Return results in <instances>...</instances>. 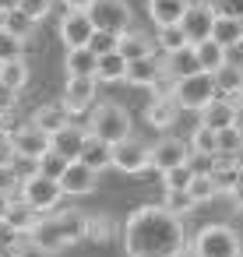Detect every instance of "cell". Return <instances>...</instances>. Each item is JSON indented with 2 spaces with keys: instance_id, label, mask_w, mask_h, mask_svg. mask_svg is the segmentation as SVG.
<instances>
[{
  "instance_id": "obj_45",
  "label": "cell",
  "mask_w": 243,
  "mask_h": 257,
  "mask_svg": "<svg viewBox=\"0 0 243 257\" xmlns=\"http://www.w3.org/2000/svg\"><path fill=\"white\" fill-rule=\"evenodd\" d=\"M18 187H22V176H18V169H15V166H0V190L15 194Z\"/></svg>"
},
{
  "instance_id": "obj_25",
  "label": "cell",
  "mask_w": 243,
  "mask_h": 257,
  "mask_svg": "<svg viewBox=\"0 0 243 257\" xmlns=\"http://www.w3.org/2000/svg\"><path fill=\"white\" fill-rule=\"evenodd\" d=\"M127 67H131V60H127L120 50H113V53H102V57H99V71H95V78H99L102 85L127 81Z\"/></svg>"
},
{
  "instance_id": "obj_55",
  "label": "cell",
  "mask_w": 243,
  "mask_h": 257,
  "mask_svg": "<svg viewBox=\"0 0 243 257\" xmlns=\"http://www.w3.org/2000/svg\"><path fill=\"white\" fill-rule=\"evenodd\" d=\"M173 257H201V253H197V250H194V246H190V243H187V246H180V250H176V253H173Z\"/></svg>"
},
{
  "instance_id": "obj_54",
  "label": "cell",
  "mask_w": 243,
  "mask_h": 257,
  "mask_svg": "<svg viewBox=\"0 0 243 257\" xmlns=\"http://www.w3.org/2000/svg\"><path fill=\"white\" fill-rule=\"evenodd\" d=\"M232 102H236V127L243 131V95H236Z\"/></svg>"
},
{
  "instance_id": "obj_16",
  "label": "cell",
  "mask_w": 243,
  "mask_h": 257,
  "mask_svg": "<svg viewBox=\"0 0 243 257\" xmlns=\"http://www.w3.org/2000/svg\"><path fill=\"white\" fill-rule=\"evenodd\" d=\"M71 116H74V113H71L64 102H46V106H39V109L32 113V123L43 127V131L53 138V134H60L64 127H71Z\"/></svg>"
},
{
  "instance_id": "obj_21",
  "label": "cell",
  "mask_w": 243,
  "mask_h": 257,
  "mask_svg": "<svg viewBox=\"0 0 243 257\" xmlns=\"http://www.w3.org/2000/svg\"><path fill=\"white\" fill-rule=\"evenodd\" d=\"M190 4L194 0H148V15H152L155 29L159 25H180Z\"/></svg>"
},
{
  "instance_id": "obj_42",
  "label": "cell",
  "mask_w": 243,
  "mask_h": 257,
  "mask_svg": "<svg viewBox=\"0 0 243 257\" xmlns=\"http://www.w3.org/2000/svg\"><path fill=\"white\" fill-rule=\"evenodd\" d=\"M187 166L194 169V176H211V173H215V155H208V152H190Z\"/></svg>"
},
{
  "instance_id": "obj_32",
  "label": "cell",
  "mask_w": 243,
  "mask_h": 257,
  "mask_svg": "<svg viewBox=\"0 0 243 257\" xmlns=\"http://www.w3.org/2000/svg\"><path fill=\"white\" fill-rule=\"evenodd\" d=\"M0 85L11 88V92H22V88L29 85V64H25V57H22V60L0 64Z\"/></svg>"
},
{
  "instance_id": "obj_47",
  "label": "cell",
  "mask_w": 243,
  "mask_h": 257,
  "mask_svg": "<svg viewBox=\"0 0 243 257\" xmlns=\"http://www.w3.org/2000/svg\"><path fill=\"white\" fill-rule=\"evenodd\" d=\"M15 109H18V92H11V88L0 85V116H4V113H15Z\"/></svg>"
},
{
  "instance_id": "obj_31",
  "label": "cell",
  "mask_w": 243,
  "mask_h": 257,
  "mask_svg": "<svg viewBox=\"0 0 243 257\" xmlns=\"http://www.w3.org/2000/svg\"><path fill=\"white\" fill-rule=\"evenodd\" d=\"M155 43H159L162 53H176V50H187V46H190L183 25H159V29H155Z\"/></svg>"
},
{
  "instance_id": "obj_3",
  "label": "cell",
  "mask_w": 243,
  "mask_h": 257,
  "mask_svg": "<svg viewBox=\"0 0 243 257\" xmlns=\"http://www.w3.org/2000/svg\"><path fill=\"white\" fill-rule=\"evenodd\" d=\"M88 134L92 138H102L109 145H120L131 138V113L120 106V102H99L88 116Z\"/></svg>"
},
{
  "instance_id": "obj_12",
  "label": "cell",
  "mask_w": 243,
  "mask_h": 257,
  "mask_svg": "<svg viewBox=\"0 0 243 257\" xmlns=\"http://www.w3.org/2000/svg\"><path fill=\"white\" fill-rule=\"evenodd\" d=\"M95 36V25H92V15L88 11H71L60 18V39L67 50H78V46H88Z\"/></svg>"
},
{
  "instance_id": "obj_27",
  "label": "cell",
  "mask_w": 243,
  "mask_h": 257,
  "mask_svg": "<svg viewBox=\"0 0 243 257\" xmlns=\"http://www.w3.org/2000/svg\"><path fill=\"white\" fill-rule=\"evenodd\" d=\"M194 53H197V64L201 71H222L225 67V46L218 39H204V43H194Z\"/></svg>"
},
{
  "instance_id": "obj_5",
  "label": "cell",
  "mask_w": 243,
  "mask_h": 257,
  "mask_svg": "<svg viewBox=\"0 0 243 257\" xmlns=\"http://www.w3.org/2000/svg\"><path fill=\"white\" fill-rule=\"evenodd\" d=\"M18 197H25L36 211H57L60 208V201L67 197L64 194V187H60V180H53V176H46V173H29L25 180H22V187H18Z\"/></svg>"
},
{
  "instance_id": "obj_57",
  "label": "cell",
  "mask_w": 243,
  "mask_h": 257,
  "mask_svg": "<svg viewBox=\"0 0 243 257\" xmlns=\"http://www.w3.org/2000/svg\"><path fill=\"white\" fill-rule=\"evenodd\" d=\"M0 138H4V134H0Z\"/></svg>"
},
{
  "instance_id": "obj_7",
  "label": "cell",
  "mask_w": 243,
  "mask_h": 257,
  "mask_svg": "<svg viewBox=\"0 0 243 257\" xmlns=\"http://www.w3.org/2000/svg\"><path fill=\"white\" fill-rule=\"evenodd\" d=\"M11 148H15V155H22V159H32V162H39L46 152H53V138L43 131V127H36L32 120H25L11 138Z\"/></svg>"
},
{
  "instance_id": "obj_49",
  "label": "cell",
  "mask_w": 243,
  "mask_h": 257,
  "mask_svg": "<svg viewBox=\"0 0 243 257\" xmlns=\"http://www.w3.org/2000/svg\"><path fill=\"white\" fill-rule=\"evenodd\" d=\"M225 64L243 67V43H236V46H229V50H225Z\"/></svg>"
},
{
  "instance_id": "obj_48",
  "label": "cell",
  "mask_w": 243,
  "mask_h": 257,
  "mask_svg": "<svg viewBox=\"0 0 243 257\" xmlns=\"http://www.w3.org/2000/svg\"><path fill=\"white\" fill-rule=\"evenodd\" d=\"M0 166H15V148L8 138H0Z\"/></svg>"
},
{
  "instance_id": "obj_35",
  "label": "cell",
  "mask_w": 243,
  "mask_h": 257,
  "mask_svg": "<svg viewBox=\"0 0 243 257\" xmlns=\"http://www.w3.org/2000/svg\"><path fill=\"white\" fill-rule=\"evenodd\" d=\"M190 152H208V155H215V152H218V131L197 123L194 134H190Z\"/></svg>"
},
{
  "instance_id": "obj_44",
  "label": "cell",
  "mask_w": 243,
  "mask_h": 257,
  "mask_svg": "<svg viewBox=\"0 0 243 257\" xmlns=\"http://www.w3.org/2000/svg\"><path fill=\"white\" fill-rule=\"evenodd\" d=\"M50 8H53V0H22V8H18V11H25V15L39 25V22L50 15Z\"/></svg>"
},
{
  "instance_id": "obj_39",
  "label": "cell",
  "mask_w": 243,
  "mask_h": 257,
  "mask_svg": "<svg viewBox=\"0 0 243 257\" xmlns=\"http://www.w3.org/2000/svg\"><path fill=\"white\" fill-rule=\"evenodd\" d=\"M71 162H74V159H67V155H60V152H46V155L39 159V173H46V176L60 180V176H64V169H67Z\"/></svg>"
},
{
  "instance_id": "obj_41",
  "label": "cell",
  "mask_w": 243,
  "mask_h": 257,
  "mask_svg": "<svg viewBox=\"0 0 243 257\" xmlns=\"http://www.w3.org/2000/svg\"><path fill=\"white\" fill-rule=\"evenodd\" d=\"M243 148V131L232 123V127H222L218 131V152H239Z\"/></svg>"
},
{
  "instance_id": "obj_29",
  "label": "cell",
  "mask_w": 243,
  "mask_h": 257,
  "mask_svg": "<svg viewBox=\"0 0 243 257\" xmlns=\"http://www.w3.org/2000/svg\"><path fill=\"white\" fill-rule=\"evenodd\" d=\"M127 60H141V57H152V39L145 36V32H138V29H131V32H124L120 36V46H116Z\"/></svg>"
},
{
  "instance_id": "obj_2",
  "label": "cell",
  "mask_w": 243,
  "mask_h": 257,
  "mask_svg": "<svg viewBox=\"0 0 243 257\" xmlns=\"http://www.w3.org/2000/svg\"><path fill=\"white\" fill-rule=\"evenodd\" d=\"M169 95L176 99L180 109L201 113L208 102L218 99V85H215V74H211V71H197V74H187V78L169 81Z\"/></svg>"
},
{
  "instance_id": "obj_11",
  "label": "cell",
  "mask_w": 243,
  "mask_h": 257,
  "mask_svg": "<svg viewBox=\"0 0 243 257\" xmlns=\"http://www.w3.org/2000/svg\"><path fill=\"white\" fill-rule=\"evenodd\" d=\"M29 239H32V246H36L43 257H53V253H60V250L67 246V239H64V232H60L57 211H46V215L36 222V229L29 232Z\"/></svg>"
},
{
  "instance_id": "obj_34",
  "label": "cell",
  "mask_w": 243,
  "mask_h": 257,
  "mask_svg": "<svg viewBox=\"0 0 243 257\" xmlns=\"http://www.w3.org/2000/svg\"><path fill=\"white\" fill-rule=\"evenodd\" d=\"M25 43H29V39H18L15 32H8L4 25H0V64L22 60V57H25Z\"/></svg>"
},
{
  "instance_id": "obj_46",
  "label": "cell",
  "mask_w": 243,
  "mask_h": 257,
  "mask_svg": "<svg viewBox=\"0 0 243 257\" xmlns=\"http://www.w3.org/2000/svg\"><path fill=\"white\" fill-rule=\"evenodd\" d=\"M211 8H215L218 15H236V18H243V0H211Z\"/></svg>"
},
{
  "instance_id": "obj_53",
  "label": "cell",
  "mask_w": 243,
  "mask_h": 257,
  "mask_svg": "<svg viewBox=\"0 0 243 257\" xmlns=\"http://www.w3.org/2000/svg\"><path fill=\"white\" fill-rule=\"evenodd\" d=\"M88 4L92 0H64V8H71V11H88Z\"/></svg>"
},
{
  "instance_id": "obj_22",
  "label": "cell",
  "mask_w": 243,
  "mask_h": 257,
  "mask_svg": "<svg viewBox=\"0 0 243 257\" xmlns=\"http://www.w3.org/2000/svg\"><path fill=\"white\" fill-rule=\"evenodd\" d=\"M162 64H166V78H169V81H176V78H187V74H197V71H201L194 46L176 50V53H166V60H162Z\"/></svg>"
},
{
  "instance_id": "obj_8",
  "label": "cell",
  "mask_w": 243,
  "mask_h": 257,
  "mask_svg": "<svg viewBox=\"0 0 243 257\" xmlns=\"http://www.w3.org/2000/svg\"><path fill=\"white\" fill-rule=\"evenodd\" d=\"M113 169L127 173V176H138L145 169H152V148L141 141V138H127L120 145H113Z\"/></svg>"
},
{
  "instance_id": "obj_20",
  "label": "cell",
  "mask_w": 243,
  "mask_h": 257,
  "mask_svg": "<svg viewBox=\"0 0 243 257\" xmlns=\"http://www.w3.org/2000/svg\"><path fill=\"white\" fill-rule=\"evenodd\" d=\"M64 71H67V78H95V71H99V57L92 53V46L67 50V57H64Z\"/></svg>"
},
{
  "instance_id": "obj_4",
  "label": "cell",
  "mask_w": 243,
  "mask_h": 257,
  "mask_svg": "<svg viewBox=\"0 0 243 257\" xmlns=\"http://www.w3.org/2000/svg\"><path fill=\"white\" fill-rule=\"evenodd\" d=\"M190 246H194L201 257H239L243 239H239V232H236V229H229V225L215 222V225L197 229V236L190 239Z\"/></svg>"
},
{
  "instance_id": "obj_1",
  "label": "cell",
  "mask_w": 243,
  "mask_h": 257,
  "mask_svg": "<svg viewBox=\"0 0 243 257\" xmlns=\"http://www.w3.org/2000/svg\"><path fill=\"white\" fill-rule=\"evenodd\" d=\"M187 246L183 215H173L162 204H141L124 222V250L127 257H173Z\"/></svg>"
},
{
  "instance_id": "obj_33",
  "label": "cell",
  "mask_w": 243,
  "mask_h": 257,
  "mask_svg": "<svg viewBox=\"0 0 243 257\" xmlns=\"http://www.w3.org/2000/svg\"><path fill=\"white\" fill-rule=\"evenodd\" d=\"M187 190H190V197H194V204H208V201H215V197L222 194V187H218V180H215V173H211V176H194Z\"/></svg>"
},
{
  "instance_id": "obj_23",
  "label": "cell",
  "mask_w": 243,
  "mask_h": 257,
  "mask_svg": "<svg viewBox=\"0 0 243 257\" xmlns=\"http://www.w3.org/2000/svg\"><path fill=\"white\" fill-rule=\"evenodd\" d=\"M85 141H88V127L71 123V127H64L60 134H53V152L67 155V159H78L81 148H85Z\"/></svg>"
},
{
  "instance_id": "obj_28",
  "label": "cell",
  "mask_w": 243,
  "mask_h": 257,
  "mask_svg": "<svg viewBox=\"0 0 243 257\" xmlns=\"http://www.w3.org/2000/svg\"><path fill=\"white\" fill-rule=\"evenodd\" d=\"M211 39H218L225 50L236 46V43H243V18H236V15H218V18H215Z\"/></svg>"
},
{
  "instance_id": "obj_30",
  "label": "cell",
  "mask_w": 243,
  "mask_h": 257,
  "mask_svg": "<svg viewBox=\"0 0 243 257\" xmlns=\"http://www.w3.org/2000/svg\"><path fill=\"white\" fill-rule=\"evenodd\" d=\"M215 85H218V95H225V99L243 95V67L225 64L222 71H215Z\"/></svg>"
},
{
  "instance_id": "obj_6",
  "label": "cell",
  "mask_w": 243,
  "mask_h": 257,
  "mask_svg": "<svg viewBox=\"0 0 243 257\" xmlns=\"http://www.w3.org/2000/svg\"><path fill=\"white\" fill-rule=\"evenodd\" d=\"M88 15H92L95 32H113V36L131 32V22H134L127 0H92V4H88Z\"/></svg>"
},
{
  "instance_id": "obj_9",
  "label": "cell",
  "mask_w": 243,
  "mask_h": 257,
  "mask_svg": "<svg viewBox=\"0 0 243 257\" xmlns=\"http://www.w3.org/2000/svg\"><path fill=\"white\" fill-rule=\"evenodd\" d=\"M215 18H218V11L211 8V0H194V4L187 8V15H183V32H187V39H190V46L194 43H204V39H211V32H215Z\"/></svg>"
},
{
  "instance_id": "obj_38",
  "label": "cell",
  "mask_w": 243,
  "mask_h": 257,
  "mask_svg": "<svg viewBox=\"0 0 243 257\" xmlns=\"http://www.w3.org/2000/svg\"><path fill=\"white\" fill-rule=\"evenodd\" d=\"M0 25H4L8 32H15L18 39H29V36H32V25H36V22H32V18H29L25 11H11V15H0Z\"/></svg>"
},
{
  "instance_id": "obj_37",
  "label": "cell",
  "mask_w": 243,
  "mask_h": 257,
  "mask_svg": "<svg viewBox=\"0 0 243 257\" xmlns=\"http://www.w3.org/2000/svg\"><path fill=\"white\" fill-rule=\"evenodd\" d=\"M162 208H169L173 215H190L197 204H194L190 190H166V194H162Z\"/></svg>"
},
{
  "instance_id": "obj_51",
  "label": "cell",
  "mask_w": 243,
  "mask_h": 257,
  "mask_svg": "<svg viewBox=\"0 0 243 257\" xmlns=\"http://www.w3.org/2000/svg\"><path fill=\"white\" fill-rule=\"evenodd\" d=\"M11 201H15V194L0 190V225H4V218H8V211H11Z\"/></svg>"
},
{
  "instance_id": "obj_43",
  "label": "cell",
  "mask_w": 243,
  "mask_h": 257,
  "mask_svg": "<svg viewBox=\"0 0 243 257\" xmlns=\"http://www.w3.org/2000/svg\"><path fill=\"white\" fill-rule=\"evenodd\" d=\"M88 46H92L95 57H102V53H113V50L120 46V36H113V32H95Z\"/></svg>"
},
{
  "instance_id": "obj_10",
  "label": "cell",
  "mask_w": 243,
  "mask_h": 257,
  "mask_svg": "<svg viewBox=\"0 0 243 257\" xmlns=\"http://www.w3.org/2000/svg\"><path fill=\"white\" fill-rule=\"evenodd\" d=\"M187 159H190V141H183V138H159L152 145V169L159 176L176 169V166H183Z\"/></svg>"
},
{
  "instance_id": "obj_18",
  "label": "cell",
  "mask_w": 243,
  "mask_h": 257,
  "mask_svg": "<svg viewBox=\"0 0 243 257\" xmlns=\"http://www.w3.org/2000/svg\"><path fill=\"white\" fill-rule=\"evenodd\" d=\"M176 116H180V106H176L173 95H155V99L145 106V120H148V127H155V131L173 127Z\"/></svg>"
},
{
  "instance_id": "obj_40",
  "label": "cell",
  "mask_w": 243,
  "mask_h": 257,
  "mask_svg": "<svg viewBox=\"0 0 243 257\" xmlns=\"http://www.w3.org/2000/svg\"><path fill=\"white\" fill-rule=\"evenodd\" d=\"M190 180H194V169H190L187 162L176 166V169H169V173H162V187H166V190H187Z\"/></svg>"
},
{
  "instance_id": "obj_24",
  "label": "cell",
  "mask_w": 243,
  "mask_h": 257,
  "mask_svg": "<svg viewBox=\"0 0 243 257\" xmlns=\"http://www.w3.org/2000/svg\"><path fill=\"white\" fill-rule=\"evenodd\" d=\"M78 159H81L85 166H92L95 173H102V169L113 166V145L102 141V138H92V134H88V141H85V148H81Z\"/></svg>"
},
{
  "instance_id": "obj_19",
  "label": "cell",
  "mask_w": 243,
  "mask_h": 257,
  "mask_svg": "<svg viewBox=\"0 0 243 257\" xmlns=\"http://www.w3.org/2000/svg\"><path fill=\"white\" fill-rule=\"evenodd\" d=\"M197 116H201L197 123L211 127V131L232 127V123H236V102H232V99H225V95H218V99H215V102H208V106H204Z\"/></svg>"
},
{
  "instance_id": "obj_13",
  "label": "cell",
  "mask_w": 243,
  "mask_h": 257,
  "mask_svg": "<svg viewBox=\"0 0 243 257\" xmlns=\"http://www.w3.org/2000/svg\"><path fill=\"white\" fill-rule=\"evenodd\" d=\"M99 78H67V85H64V106L78 116V113H88V109H95V92H99Z\"/></svg>"
},
{
  "instance_id": "obj_50",
  "label": "cell",
  "mask_w": 243,
  "mask_h": 257,
  "mask_svg": "<svg viewBox=\"0 0 243 257\" xmlns=\"http://www.w3.org/2000/svg\"><path fill=\"white\" fill-rule=\"evenodd\" d=\"M229 197H232V204L243 211V173L236 176V183H232V190H229Z\"/></svg>"
},
{
  "instance_id": "obj_26",
  "label": "cell",
  "mask_w": 243,
  "mask_h": 257,
  "mask_svg": "<svg viewBox=\"0 0 243 257\" xmlns=\"http://www.w3.org/2000/svg\"><path fill=\"white\" fill-rule=\"evenodd\" d=\"M57 222H60V232H64L67 246H74V243H81V239H85L88 215H85L81 208H64V211H57Z\"/></svg>"
},
{
  "instance_id": "obj_14",
  "label": "cell",
  "mask_w": 243,
  "mask_h": 257,
  "mask_svg": "<svg viewBox=\"0 0 243 257\" xmlns=\"http://www.w3.org/2000/svg\"><path fill=\"white\" fill-rule=\"evenodd\" d=\"M95 183H99V173H95L92 166H85L81 159H74V162L64 169V176H60V187H64L67 197H85V194L95 190Z\"/></svg>"
},
{
  "instance_id": "obj_36",
  "label": "cell",
  "mask_w": 243,
  "mask_h": 257,
  "mask_svg": "<svg viewBox=\"0 0 243 257\" xmlns=\"http://www.w3.org/2000/svg\"><path fill=\"white\" fill-rule=\"evenodd\" d=\"M85 239H88V243H109V239H113V222H109L106 215H88Z\"/></svg>"
},
{
  "instance_id": "obj_52",
  "label": "cell",
  "mask_w": 243,
  "mask_h": 257,
  "mask_svg": "<svg viewBox=\"0 0 243 257\" xmlns=\"http://www.w3.org/2000/svg\"><path fill=\"white\" fill-rule=\"evenodd\" d=\"M18 8H22V0H0V15H11Z\"/></svg>"
},
{
  "instance_id": "obj_56",
  "label": "cell",
  "mask_w": 243,
  "mask_h": 257,
  "mask_svg": "<svg viewBox=\"0 0 243 257\" xmlns=\"http://www.w3.org/2000/svg\"><path fill=\"white\" fill-rule=\"evenodd\" d=\"M239 257H243V250H239Z\"/></svg>"
},
{
  "instance_id": "obj_15",
  "label": "cell",
  "mask_w": 243,
  "mask_h": 257,
  "mask_svg": "<svg viewBox=\"0 0 243 257\" xmlns=\"http://www.w3.org/2000/svg\"><path fill=\"white\" fill-rule=\"evenodd\" d=\"M162 78H166V64L155 53L141 57V60H131V67H127V85H134V88H155Z\"/></svg>"
},
{
  "instance_id": "obj_17",
  "label": "cell",
  "mask_w": 243,
  "mask_h": 257,
  "mask_svg": "<svg viewBox=\"0 0 243 257\" xmlns=\"http://www.w3.org/2000/svg\"><path fill=\"white\" fill-rule=\"evenodd\" d=\"M39 218H43V211H36L25 197H15V201H11V211H8V218H4V225H8L15 236H29Z\"/></svg>"
}]
</instances>
